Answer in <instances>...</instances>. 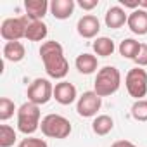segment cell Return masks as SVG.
<instances>
[{"label": "cell", "instance_id": "15", "mask_svg": "<svg viewBox=\"0 0 147 147\" xmlns=\"http://www.w3.org/2000/svg\"><path fill=\"white\" fill-rule=\"evenodd\" d=\"M75 66L76 69L82 73V75H92V73L97 71V66H99V61L94 54H88V52H83L76 57L75 61Z\"/></svg>", "mask_w": 147, "mask_h": 147}, {"label": "cell", "instance_id": "18", "mask_svg": "<svg viewBox=\"0 0 147 147\" xmlns=\"http://www.w3.org/2000/svg\"><path fill=\"white\" fill-rule=\"evenodd\" d=\"M114 128V121H113V118L109 116V114H99L95 119H94V123H92V130H94V133L95 135H107L111 130Z\"/></svg>", "mask_w": 147, "mask_h": 147}, {"label": "cell", "instance_id": "25", "mask_svg": "<svg viewBox=\"0 0 147 147\" xmlns=\"http://www.w3.org/2000/svg\"><path fill=\"white\" fill-rule=\"evenodd\" d=\"M135 62H137L138 67L147 66V43H142L140 45V50H138V55L135 57Z\"/></svg>", "mask_w": 147, "mask_h": 147}, {"label": "cell", "instance_id": "24", "mask_svg": "<svg viewBox=\"0 0 147 147\" xmlns=\"http://www.w3.org/2000/svg\"><path fill=\"white\" fill-rule=\"evenodd\" d=\"M18 147H49V144H47L45 140H42V138L28 137V138H23Z\"/></svg>", "mask_w": 147, "mask_h": 147}, {"label": "cell", "instance_id": "23", "mask_svg": "<svg viewBox=\"0 0 147 147\" xmlns=\"http://www.w3.org/2000/svg\"><path fill=\"white\" fill-rule=\"evenodd\" d=\"M14 111H16V106H14V102L9 97H2V99H0V119H2V121L11 119L14 116Z\"/></svg>", "mask_w": 147, "mask_h": 147}, {"label": "cell", "instance_id": "16", "mask_svg": "<svg viewBox=\"0 0 147 147\" xmlns=\"http://www.w3.org/2000/svg\"><path fill=\"white\" fill-rule=\"evenodd\" d=\"M2 54H4L5 61H9V62H19V61L24 59L26 50H24V45L21 42H5Z\"/></svg>", "mask_w": 147, "mask_h": 147}, {"label": "cell", "instance_id": "5", "mask_svg": "<svg viewBox=\"0 0 147 147\" xmlns=\"http://www.w3.org/2000/svg\"><path fill=\"white\" fill-rule=\"evenodd\" d=\"M28 24H30V18L26 14L21 18H7L2 21L0 35L5 42H19L21 38H26Z\"/></svg>", "mask_w": 147, "mask_h": 147}, {"label": "cell", "instance_id": "1", "mask_svg": "<svg viewBox=\"0 0 147 147\" xmlns=\"http://www.w3.org/2000/svg\"><path fill=\"white\" fill-rule=\"evenodd\" d=\"M40 57L43 61L45 73L54 78V80H62L67 71H69V62L64 57V49L59 42L55 40H47L40 47Z\"/></svg>", "mask_w": 147, "mask_h": 147}, {"label": "cell", "instance_id": "3", "mask_svg": "<svg viewBox=\"0 0 147 147\" xmlns=\"http://www.w3.org/2000/svg\"><path fill=\"white\" fill-rule=\"evenodd\" d=\"M40 128V106L24 102L18 109V130L24 135H31Z\"/></svg>", "mask_w": 147, "mask_h": 147}, {"label": "cell", "instance_id": "26", "mask_svg": "<svg viewBox=\"0 0 147 147\" xmlns=\"http://www.w3.org/2000/svg\"><path fill=\"white\" fill-rule=\"evenodd\" d=\"M78 5L83 9V11H92L99 5V0H80Z\"/></svg>", "mask_w": 147, "mask_h": 147}, {"label": "cell", "instance_id": "20", "mask_svg": "<svg viewBox=\"0 0 147 147\" xmlns=\"http://www.w3.org/2000/svg\"><path fill=\"white\" fill-rule=\"evenodd\" d=\"M140 45H142V43H138V42L133 40V38H125V40L119 43L118 50H119V54H121L125 59H133V61H135V57L138 55Z\"/></svg>", "mask_w": 147, "mask_h": 147}, {"label": "cell", "instance_id": "21", "mask_svg": "<svg viewBox=\"0 0 147 147\" xmlns=\"http://www.w3.org/2000/svg\"><path fill=\"white\" fill-rule=\"evenodd\" d=\"M18 135H16V130L9 125H2L0 126V147H11L14 145Z\"/></svg>", "mask_w": 147, "mask_h": 147}, {"label": "cell", "instance_id": "14", "mask_svg": "<svg viewBox=\"0 0 147 147\" xmlns=\"http://www.w3.org/2000/svg\"><path fill=\"white\" fill-rule=\"evenodd\" d=\"M106 26L111 30H118L121 28L126 21H128V14L125 12V9L121 5H113L111 9H107L106 12Z\"/></svg>", "mask_w": 147, "mask_h": 147}, {"label": "cell", "instance_id": "9", "mask_svg": "<svg viewBox=\"0 0 147 147\" xmlns=\"http://www.w3.org/2000/svg\"><path fill=\"white\" fill-rule=\"evenodd\" d=\"M76 31L83 38H95L100 31V21L94 14H85L76 23Z\"/></svg>", "mask_w": 147, "mask_h": 147}, {"label": "cell", "instance_id": "13", "mask_svg": "<svg viewBox=\"0 0 147 147\" xmlns=\"http://www.w3.org/2000/svg\"><path fill=\"white\" fill-rule=\"evenodd\" d=\"M75 0H52L50 2V14L55 19H67L71 18L73 11H75Z\"/></svg>", "mask_w": 147, "mask_h": 147}, {"label": "cell", "instance_id": "28", "mask_svg": "<svg viewBox=\"0 0 147 147\" xmlns=\"http://www.w3.org/2000/svg\"><path fill=\"white\" fill-rule=\"evenodd\" d=\"M140 9H147V0H140Z\"/></svg>", "mask_w": 147, "mask_h": 147}, {"label": "cell", "instance_id": "17", "mask_svg": "<svg viewBox=\"0 0 147 147\" xmlns=\"http://www.w3.org/2000/svg\"><path fill=\"white\" fill-rule=\"evenodd\" d=\"M47 33H49V30H47V24L43 21H31L30 19V24L26 28V38L30 42H42L47 38Z\"/></svg>", "mask_w": 147, "mask_h": 147}, {"label": "cell", "instance_id": "12", "mask_svg": "<svg viewBox=\"0 0 147 147\" xmlns=\"http://www.w3.org/2000/svg\"><path fill=\"white\" fill-rule=\"evenodd\" d=\"M24 9H26V16L31 21H42L45 18L47 11L50 9V4L47 0H26Z\"/></svg>", "mask_w": 147, "mask_h": 147}, {"label": "cell", "instance_id": "27", "mask_svg": "<svg viewBox=\"0 0 147 147\" xmlns=\"http://www.w3.org/2000/svg\"><path fill=\"white\" fill-rule=\"evenodd\" d=\"M111 147H137L133 142H130V140H118V142H114Z\"/></svg>", "mask_w": 147, "mask_h": 147}, {"label": "cell", "instance_id": "2", "mask_svg": "<svg viewBox=\"0 0 147 147\" xmlns=\"http://www.w3.org/2000/svg\"><path fill=\"white\" fill-rule=\"evenodd\" d=\"M119 85H121V73L114 66H104L102 69L97 71L94 92L99 97H107V95L116 94Z\"/></svg>", "mask_w": 147, "mask_h": 147}, {"label": "cell", "instance_id": "22", "mask_svg": "<svg viewBox=\"0 0 147 147\" xmlns=\"http://www.w3.org/2000/svg\"><path fill=\"white\" fill-rule=\"evenodd\" d=\"M130 111H131V118L135 121H147V100L145 99L135 100Z\"/></svg>", "mask_w": 147, "mask_h": 147}, {"label": "cell", "instance_id": "10", "mask_svg": "<svg viewBox=\"0 0 147 147\" xmlns=\"http://www.w3.org/2000/svg\"><path fill=\"white\" fill-rule=\"evenodd\" d=\"M76 87L73 85V83H69V82H59V83H55V87H54V99L59 102V104H62V106H69V104H73L76 100Z\"/></svg>", "mask_w": 147, "mask_h": 147}, {"label": "cell", "instance_id": "11", "mask_svg": "<svg viewBox=\"0 0 147 147\" xmlns=\"http://www.w3.org/2000/svg\"><path fill=\"white\" fill-rule=\"evenodd\" d=\"M126 24H128L131 33H135V35H147V11L137 9L131 14H128Z\"/></svg>", "mask_w": 147, "mask_h": 147}, {"label": "cell", "instance_id": "19", "mask_svg": "<svg viewBox=\"0 0 147 147\" xmlns=\"http://www.w3.org/2000/svg\"><path fill=\"white\" fill-rule=\"evenodd\" d=\"M114 50H116V45H114V42H113L111 38H107V36H99V38H95V42H94V52H95L97 55H100V57H109V55H113Z\"/></svg>", "mask_w": 147, "mask_h": 147}, {"label": "cell", "instance_id": "8", "mask_svg": "<svg viewBox=\"0 0 147 147\" xmlns=\"http://www.w3.org/2000/svg\"><path fill=\"white\" fill-rule=\"evenodd\" d=\"M100 106H102V97H99L94 90L83 92V95L78 97L76 113L82 118H94L97 114V111H100Z\"/></svg>", "mask_w": 147, "mask_h": 147}, {"label": "cell", "instance_id": "4", "mask_svg": "<svg viewBox=\"0 0 147 147\" xmlns=\"http://www.w3.org/2000/svg\"><path fill=\"white\" fill-rule=\"evenodd\" d=\"M40 128H42V133L50 138H66V137H69V133L73 130L67 118H64L61 114H54V113L47 114L42 119Z\"/></svg>", "mask_w": 147, "mask_h": 147}, {"label": "cell", "instance_id": "7", "mask_svg": "<svg viewBox=\"0 0 147 147\" xmlns=\"http://www.w3.org/2000/svg\"><path fill=\"white\" fill-rule=\"evenodd\" d=\"M54 97V85L47 78H35L28 87V102L36 106L47 104Z\"/></svg>", "mask_w": 147, "mask_h": 147}, {"label": "cell", "instance_id": "6", "mask_svg": "<svg viewBox=\"0 0 147 147\" xmlns=\"http://www.w3.org/2000/svg\"><path fill=\"white\" fill-rule=\"evenodd\" d=\"M125 85H126L130 97H133L135 100H142L147 94V73H145V69H142L138 66L130 69L126 73Z\"/></svg>", "mask_w": 147, "mask_h": 147}]
</instances>
